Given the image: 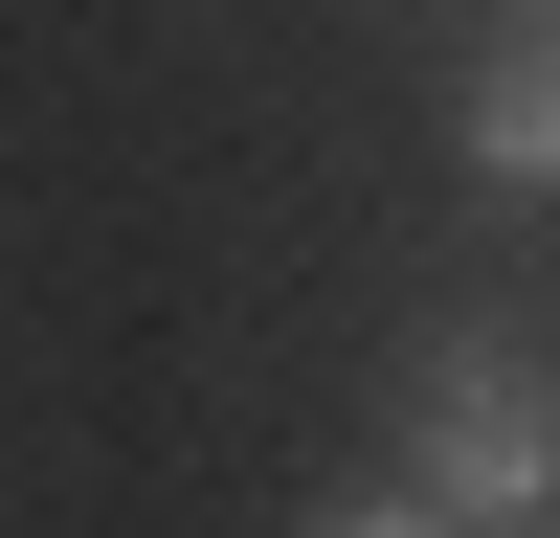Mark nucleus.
<instances>
[{
    "label": "nucleus",
    "instance_id": "nucleus-1",
    "mask_svg": "<svg viewBox=\"0 0 560 538\" xmlns=\"http://www.w3.org/2000/svg\"><path fill=\"white\" fill-rule=\"evenodd\" d=\"M404 493H448V516H560V359L538 337H427V382H404Z\"/></svg>",
    "mask_w": 560,
    "mask_h": 538
},
{
    "label": "nucleus",
    "instance_id": "nucleus-2",
    "mask_svg": "<svg viewBox=\"0 0 560 538\" xmlns=\"http://www.w3.org/2000/svg\"><path fill=\"white\" fill-rule=\"evenodd\" d=\"M471 179L493 202H560V0H516L471 45Z\"/></svg>",
    "mask_w": 560,
    "mask_h": 538
},
{
    "label": "nucleus",
    "instance_id": "nucleus-3",
    "mask_svg": "<svg viewBox=\"0 0 560 538\" xmlns=\"http://www.w3.org/2000/svg\"><path fill=\"white\" fill-rule=\"evenodd\" d=\"M314 538H493V516H448V493H359V516H314Z\"/></svg>",
    "mask_w": 560,
    "mask_h": 538
}]
</instances>
